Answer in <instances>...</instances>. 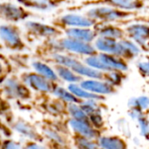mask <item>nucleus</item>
Listing matches in <instances>:
<instances>
[{"mask_svg": "<svg viewBox=\"0 0 149 149\" xmlns=\"http://www.w3.org/2000/svg\"><path fill=\"white\" fill-rule=\"evenodd\" d=\"M71 141L76 149H102L97 139H90L76 133H72Z\"/></svg>", "mask_w": 149, "mask_h": 149, "instance_id": "nucleus-29", "label": "nucleus"}, {"mask_svg": "<svg viewBox=\"0 0 149 149\" xmlns=\"http://www.w3.org/2000/svg\"><path fill=\"white\" fill-rule=\"evenodd\" d=\"M67 125L68 126V129L72 131V133L82 135L93 139H98L102 135V131L95 128L90 122L79 121L68 118Z\"/></svg>", "mask_w": 149, "mask_h": 149, "instance_id": "nucleus-15", "label": "nucleus"}, {"mask_svg": "<svg viewBox=\"0 0 149 149\" xmlns=\"http://www.w3.org/2000/svg\"><path fill=\"white\" fill-rule=\"evenodd\" d=\"M67 88L68 89V91L74 96H76L81 101H83V100H89V99H95V100H99V101H104L106 99L105 97L99 96V95H96L94 93H91V92L86 91L85 89H84L79 84V83L68 84Z\"/></svg>", "mask_w": 149, "mask_h": 149, "instance_id": "nucleus-27", "label": "nucleus"}, {"mask_svg": "<svg viewBox=\"0 0 149 149\" xmlns=\"http://www.w3.org/2000/svg\"><path fill=\"white\" fill-rule=\"evenodd\" d=\"M31 66L33 68V70H34L45 78L50 80L51 82L61 83L53 66L50 63L40 59H34L31 62Z\"/></svg>", "mask_w": 149, "mask_h": 149, "instance_id": "nucleus-24", "label": "nucleus"}, {"mask_svg": "<svg viewBox=\"0 0 149 149\" xmlns=\"http://www.w3.org/2000/svg\"><path fill=\"white\" fill-rule=\"evenodd\" d=\"M79 84L85 89L86 91L94 93L96 95L107 97L114 95L118 92V89L109 84L103 79H95V78H83Z\"/></svg>", "mask_w": 149, "mask_h": 149, "instance_id": "nucleus-14", "label": "nucleus"}, {"mask_svg": "<svg viewBox=\"0 0 149 149\" xmlns=\"http://www.w3.org/2000/svg\"><path fill=\"white\" fill-rule=\"evenodd\" d=\"M19 77L33 92L40 96L51 95L53 88L56 84L40 76L34 70H25L19 74Z\"/></svg>", "mask_w": 149, "mask_h": 149, "instance_id": "nucleus-8", "label": "nucleus"}, {"mask_svg": "<svg viewBox=\"0 0 149 149\" xmlns=\"http://www.w3.org/2000/svg\"><path fill=\"white\" fill-rule=\"evenodd\" d=\"M16 1L32 12L50 13L66 5L69 0H16Z\"/></svg>", "mask_w": 149, "mask_h": 149, "instance_id": "nucleus-13", "label": "nucleus"}, {"mask_svg": "<svg viewBox=\"0 0 149 149\" xmlns=\"http://www.w3.org/2000/svg\"><path fill=\"white\" fill-rule=\"evenodd\" d=\"M49 95L45 96V99L40 104V108L48 115L54 118H65L68 117L67 104L56 97H48Z\"/></svg>", "mask_w": 149, "mask_h": 149, "instance_id": "nucleus-16", "label": "nucleus"}, {"mask_svg": "<svg viewBox=\"0 0 149 149\" xmlns=\"http://www.w3.org/2000/svg\"><path fill=\"white\" fill-rule=\"evenodd\" d=\"M125 37L135 42L142 50L148 52L149 46V25L146 23H131L125 28Z\"/></svg>", "mask_w": 149, "mask_h": 149, "instance_id": "nucleus-11", "label": "nucleus"}, {"mask_svg": "<svg viewBox=\"0 0 149 149\" xmlns=\"http://www.w3.org/2000/svg\"><path fill=\"white\" fill-rule=\"evenodd\" d=\"M119 47H120V57L124 58L128 62L138 59L141 54V48L132 40L125 37L119 40Z\"/></svg>", "mask_w": 149, "mask_h": 149, "instance_id": "nucleus-21", "label": "nucleus"}, {"mask_svg": "<svg viewBox=\"0 0 149 149\" xmlns=\"http://www.w3.org/2000/svg\"><path fill=\"white\" fill-rule=\"evenodd\" d=\"M47 146L49 149H72L70 145L68 144H60V143H56L54 141H47Z\"/></svg>", "mask_w": 149, "mask_h": 149, "instance_id": "nucleus-41", "label": "nucleus"}, {"mask_svg": "<svg viewBox=\"0 0 149 149\" xmlns=\"http://www.w3.org/2000/svg\"><path fill=\"white\" fill-rule=\"evenodd\" d=\"M9 125L13 131L18 132L29 140H33L40 143L44 142L45 140V138L41 132H40L33 124L20 117L12 120L9 123Z\"/></svg>", "mask_w": 149, "mask_h": 149, "instance_id": "nucleus-12", "label": "nucleus"}, {"mask_svg": "<svg viewBox=\"0 0 149 149\" xmlns=\"http://www.w3.org/2000/svg\"><path fill=\"white\" fill-rule=\"evenodd\" d=\"M11 110L10 104L8 103V100L5 98L3 96L0 95V117L6 114Z\"/></svg>", "mask_w": 149, "mask_h": 149, "instance_id": "nucleus-39", "label": "nucleus"}, {"mask_svg": "<svg viewBox=\"0 0 149 149\" xmlns=\"http://www.w3.org/2000/svg\"><path fill=\"white\" fill-rule=\"evenodd\" d=\"M59 42L63 53L77 55L80 58H84L86 56L97 54L98 53L93 43L80 41L68 38L64 35L59 37Z\"/></svg>", "mask_w": 149, "mask_h": 149, "instance_id": "nucleus-10", "label": "nucleus"}, {"mask_svg": "<svg viewBox=\"0 0 149 149\" xmlns=\"http://www.w3.org/2000/svg\"><path fill=\"white\" fill-rule=\"evenodd\" d=\"M126 77V72L119 70H109L103 74V80L117 89L123 85Z\"/></svg>", "mask_w": 149, "mask_h": 149, "instance_id": "nucleus-30", "label": "nucleus"}, {"mask_svg": "<svg viewBox=\"0 0 149 149\" xmlns=\"http://www.w3.org/2000/svg\"><path fill=\"white\" fill-rule=\"evenodd\" d=\"M26 34L33 39H51L59 38L63 35V32L53 26L51 23H44L38 20L27 19L24 22Z\"/></svg>", "mask_w": 149, "mask_h": 149, "instance_id": "nucleus-9", "label": "nucleus"}, {"mask_svg": "<svg viewBox=\"0 0 149 149\" xmlns=\"http://www.w3.org/2000/svg\"><path fill=\"white\" fill-rule=\"evenodd\" d=\"M96 23L85 13H78L77 12H68L51 20V24L62 32L71 27H93Z\"/></svg>", "mask_w": 149, "mask_h": 149, "instance_id": "nucleus-7", "label": "nucleus"}, {"mask_svg": "<svg viewBox=\"0 0 149 149\" xmlns=\"http://www.w3.org/2000/svg\"><path fill=\"white\" fill-rule=\"evenodd\" d=\"M51 95L60 100H61L62 102L66 103V104H69V103H77L79 104L81 102L80 99H78L76 96H74L67 87L62 86L60 83H56L53 88L52 93Z\"/></svg>", "mask_w": 149, "mask_h": 149, "instance_id": "nucleus-28", "label": "nucleus"}, {"mask_svg": "<svg viewBox=\"0 0 149 149\" xmlns=\"http://www.w3.org/2000/svg\"><path fill=\"white\" fill-rule=\"evenodd\" d=\"M93 45L98 53H105L120 56L119 40L97 36L93 41Z\"/></svg>", "mask_w": 149, "mask_h": 149, "instance_id": "nucleus-23", "label": "nucleus"}, {"mask_svg": "<svg viewBox=\"0 0 149 149\" xmlns=\"http://www.w3.org/2000/svg\"><path fill=\"white\" fill-rule=\"evenodd\" d=\"M23 149H49L47 145L44 146L40 142L33 141V140H29L27 139L23 145Z\"/></svg>", "mask_w": 149, "mask_h": 149, "instance_id": "nucleus-37", "label": "nucleus"}, {"mask_svg": "<svg viewBox=\"0 0 149 149\" xmlns=\"http://www.w3.org/2000/svg\"><path fill=\"white\" fill-rule=\"evenodd\" d=\"M11 74V64L0 59V84Z\"/></svg>", "mask_w": 149, "mask_h": 149, "instance_id": "nucleus-36", "label": "nucleus"}, {"mask_svg": "<svg viewBox=\"0 0 149 149\" xmlns=\"http://www.w3.org/2000/svg\"><path fill=\"white\" fill-rule=\"evenodd\" d=\"M2 50H4V47H3V45H2V43L0 42V52H1Z\"/></svg>", "mask_w": 149, "mask_h": 149, "instance_id": "nucleus-42", "label": "nucleus"}, {"mask_svg": "<svg viewBox=\"0 0 149 149\" xmlns=\"http://www.w3.org/2000/svg\"><path fill=\"white\" fill-rule=\"evenodd\" d=\"M128 108H138L142 111L146 112L149 111V97L148 96H139L135 97H131L127 103Z\"/></svg>", "mask_w": 149, "mask_h": 149, "instance_id": "nucleus-32", "label": "nucleus"}, {"mask_svg": "<svg viewBox=\"0 0 149 149\" xmlns=\"http://www.w3.org/2000/svg\"><path fill=\"white\" fill-rule=\"evenodd\" d=\"M45 61L50 64H60L63 65L72 71H74L82 78H95V79H103L104 72L94 69L85 64L80 57L70 54L68 53H55L49 57H47Z\"/></svg>", "mask_w": 149, "mask_h": 149, "instance_id": "nucleus-1", "label": "nucleus"}, {"mask_svg": "<svg viewBox=\"0 0 149 149\" xmlns=\"http://www.w3.org/2000/svg\"><path fill=\"white\" fill-rule=\"evenodd\" d=\"M148 52H149V46H148Z\"/></svg>", "mask_w": 149, "mask_h": 149, "instance_id": "nucleus-45", "label": "nucleus"}, {"mask_svg": "<svg viewBox=\"0 0 149 149\" xmlns=\"http://www.w3.org/2000/svg\"><path fill=\"white\" fill-rule=\"evenodd\" d=\"M128 115L132 118L133 120H138L144 115H146V112L142 111L141 110L138 108H128Z\"/></svg>", "mask_w": 149, "mask_h": 149, "instance_id": "nucleus-40", "label": "nucleus"}, {"mask_svg": "<svg viewBox=\"0 0 149 149\" xmlns=\"http://www.w3.org/2000/svg\"><path fill=\"white\" fill-rule=\"evenodd\" d=\"M97 55L104 63L106 71L119 70L126 72L129 69V62L120 56L105 53H97Z\"/></svg>", "mask_w": 149, "mask_h": 149, "instance_id": "nucleus-20", "label": "nucleus"}, {"mask_svg": "<svg viewBox=\"0 0 149 149\" xmlns=\"http://www.w3.org/2000/svg\"><path fill=\"white\" fill-rule=\"evenodd\" d=\"M63 35L84 42L93 43L97 37V32L93 27H71L63 31Z\"/></svg>", "mask_w": 149, "mask_h": 149, "instance_id": "nucleus-19", "label": "nucleus"}, {"mask_svg": "<svg viewBox=\"0 0 149 149\" xmlns=\"http://www.w3.org/2000/svg\"><path fill=\"white\" fill-rule=\"evenodd\" d=\"M0 149H23V146L19 142L11 138H1L0 139Z\"/></svg>", "mask_w": 149, "mask_h": 149, "instance_id": "nucleus-34", "label": "nucleus"}, {"mask_svg": "<svg viewBox=\"0 0 149 149\" xmlns=\"http://www.w3.org/2000/svg\"><path fill=\"white\" fill-rule=\"evenodd\" d=\"M1 95L7 100H17L21 102L30 101L33 92L20 80L18 76L10 74L0 84Z\"/></svg>", "mask_w": 149, "mask_h": 149, "instance_id": "nucleus-3", "label": "nucleus"}, {"mask_svg": "<svg viewBox=\"0 0 149 149\" xmlns=\"http://www.w3.org/2000/svg\"><path fill=\"white\" fill-rule=\"evenodd\" d=\"M0 42L4 49L13 53H23L28 49L27 42L18 24L6 22L0 24Z\"/></svg>", "mask_w": 149, "mask_h": 149, "instance_id": "nucleus-2", "label": "nucleus"}, {"mask_svg": "<svg viewBox=\"0 0 149 149\" xmlns=\"http://www.w3.org/2000/svg\"><path fill=\"white\" fill-rule=\"evenodd\" d=\"M101 5L136 13L145 8L146 2L144 0H83L77 6H72L68 8V10L69 12H76L77 10H81L83 8Z\"/></svg>", "mask_w": 149, "mask_h": 149, "instance_id": "nucleus-5", "label": "nucleus"}, {"mask_svg": "<svg viewBox=\"0 0 149 149\" xmlns=\"http://www.w3.org/2000/svg\"><path fill=\"white\" fill-rule=\"evenodd\" d=\"M137 121L139 123V126L140 129V134L145 139L149 140V118L146 117V115H144Z\"/></svg>", "mask_w": 149, "mask_h": 149, "instance_id": "nucleus-35", "label": "nucleus"}, {"mask_svg": "<svg viewBox=\"0 0 149 149\" xmlns=\"http://www.w3.org/2000/svg\"><path fill=\"white\" fill-rule=\"evenodd\" d=\"M91 19L99 23H114L118 24L128 20L135 13L122 11L108 6H94L89 7L84 13Z\"/></svg>", "mask_w": 149, "mask_h": 149, "instance_id": "nucleus-4", "label": "nucleus"}, {"mask_svg": "<svg viewBox=\"0 0 149 149\" xmlns=\"http://www.w3.org/2000/svg\"><path fill=\"white\" fill-rule=\"evenodd\" d=\"M51 65L53 66L60 82H63L67 84H76V83H79L83 79L77 74H76L70 68L63 65H60V64H51Z\"/></svg>", "mask_w": 149, "mask_h": 149, "instance_id": "nucleus-25", "label": "nucleus"}, {"mask_svg": "<svg viewBox=\"0 0 149 149\" xmlns=\"http://www.w3.org/2000/svg\"><path fill=\"white\" fill-rule=\"evenodd\" d=\"M93 28L97 32V36L100 37H105L117 40H119L125 37V29L119 26L118 24L97 22Z\"/></svg>", "mask_w": 149, "mask_h": 149, "instance_id": "nucleus-18", "label": "nucleus"}, {"mask_svg": "<svg viewBox=\"0 0 149 149\" xmlns=\"http://www.w3.org/2000/svg\"><path fill=\"white\" fill-rule=\"evenodd\" d=\"M33 13L19 3L10 1L0 2V20L6 23L19 24L25 22L33 16Z\"/></svg>", "mask_w": 149, "mask_h": 149, "instance_id": "nucleus-6", "label": "nucleus"}, {"mask_svg": "<svg viewBox=\"0 0 149 149\" xmlns=\"http://www.w3.org/2000/svg\"><path fill=\"white\" fill-rule=\"evenodd\" d=\"M67 113H68V118L77 119L79 121L90 122L88 115L84 112V111L82 109L80 104L77 103L67 104Z\"/></svg>", "mask_w": 149, "mask_h": 149, "instance_id": "nucleus-31", "label": "nucleus"}, {"mask_svg": "<svg viewBox=\"0 0 149 149\" xmlns=\"http://www.w3.org/2000/svg\"><path fill=\"white\" fill-rule=\"evenodd\" d=\"M0 133H1L2 136L4 135L6 138H11V136L13 135V130L10 125L3 122L1 118H0Z\"/></svg>", "mask_w": 149, "mask_h": 149, "instance_id": "nucleus-38", "label": "nucleus"}, {"mask_svg": "<svg viewBox=\"0 0 149 149\" xmlns=\"http://www.w3.org/2000/svg\"><path fill=\"white\" fill-rule=\"evenodd\" d=\"M61 52H62V49L59 42V38H51L42 40L41 43L35 47L33 54L35 59L44 61L50 55Z\"/></svg>", "mask_w": 149, "mask_h": 149, "instance_id": "nucleus-17", "label": "nucleus"}, {"mask_svg": "<svg viewBox=\"0 0 149 149\" xmlns=\"http://www.w3.org/2000/svg\"><path fill=\"white\" fill-rule=\"evenodd\" d=\"M145 2H149V0H144Z\"/></svg>", "mask_w": 149, "mask_h": 149, "instance_id": "nucleus-43", "label": "nucleus"}, {"mask_svg": "<svg viewBox=\"0 0 149 149\" xmlns=\"http://www.w3.org/2000/svg\"><path fill=\"white\" fill-rule=\"evenodd\" d=\"M102 149H128L126 141L119 136H100L97 139Z\"/></svg>", "mask_w": 149, "mask_h": 149, "instance_id": "nucleus-26", "label": "nucleus"}, {"mask_svg": "<svg viewBox=\"0 0 149 149\" xmlns=\"http://www.w3.org/2000/svg\"><path fill=\"white\" fill-rule=\"evenodd\" d=\"M2 138V135H1V133H0V139H1Z\"/></svg>", "mask_w": 149, "mask_h": 149, "instance_id": "nucleus-44", "label": "nucleus"}, {"mask_svg": "<svg viewBox=\"0 0 149 149\" xmlns=\"http://www.w3.org/2000/svg\"><path fill=\"white\" fill-rule=\"evenodd\" d=\"M136 68L142 78H149V54L139 56L136 62Z\"/></svg>", "mask_w": 149, "mask_h": 149, "instance_id": "nucleus-33", "label": "nucleus"}, {"mask_svg": "<svg viewBox=\"0 0 149 149\" xmlns=\"http://www.w3.org/2000/svg\"><path fill=\"white\" fill-rule=\"evenodd\" d=\"M40 128H41V133L43 134L44 138L47 139V140L54 141L60 144L70 145L71 139H69L67 137V134L63 133L62 132L55 128L54 125H52L48 120L42 122Z\"/></svg>", "mask_w": 149, "mask_h": 149, "instance_id": "nucleus-22", "label": "nucleus"}]
</instances>
